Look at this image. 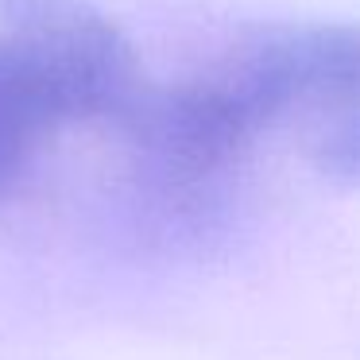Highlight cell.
I'll return each mask as SVG.
<instances>
[{
	"instance_id": "cell-4",
	"label": "cell",
	"mask_w": 360,
	"mask_h": 360,
	"mask_svg": "<svg viewBox=\"0 0 360 360\" xmlns=\"http://www.w3.org/2000/svg\"><path fill=\"white\" fill-rule=\"evenodd\" d=\"M0 194H4V186H0Z\"/></svg>"
},
{
	"instance_id": "cell-3",
	"label": "cell",
	"mask_w": 360,
	"mask_h": 360,
	"mask_svg": "<svg viewBox=\"0 0 360 360\" xmlns=\"http://www.w3.org/2000/svg\"><path fill=\"white\" fill-rule=\"evenodd\" d=\"M306 155L321 182L337 190H360V101L314 117Z\"/></svg>"
},
{
	"instance_id": "cell-2",
	"label": "cell",
	"mask_w": 360,
	"mask_h": 360,
	"mask_svg": "<svg viewBox=\"0 0 360 360\" xmlns=\"http://www.w3.org/2000/svg\"><path fill=\"white\" fill-rule=\"evenodd\" d=\"M205 70L259 128L360 101V20L252 24Z\"/></svg>"
},
{
	"instance_id": "cell-1",
	"label": "cell",
	"mask_w": 360,
	"mask_h": 360,
	"mask_svg": "<svg viewBox=\"0 0 360 360\" xmlns=\"http://www.w3.org/2000/svg\"><path fill=\"white\" fill-rule=\"evenodd\" d=\"M143 74L124 32L86 0H0V186L66 124L112 120Z\"/></svg>"
}]
</instances>
